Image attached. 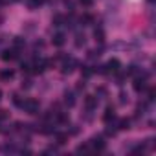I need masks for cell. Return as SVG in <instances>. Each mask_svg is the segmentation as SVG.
Instances as JSON below:
<instances>
[{
    "label": "cell",
    "instance_id": "cell-22",
    "mask_svg": "<svg viewBox=\"0 0 156 156\" xmlns=\"http://www.w3.org/2000/svg\"><path fill=\"white\" fill-rule=\"evenodd\" d=\"M0 99H2V90H0Z\"/></svg>",
    "mask_w": 156,
    "mask_h": 156
},
{
    "label": "cell",
    "instance_id": "cell-2",
    "mask_svg": "<svg viewBox=\"0 0 156 156\" xmlns=\"http://www.w3.org/2000/svg\"><path fill=\"white\" fill-rule=\"evenodd\" d=\"M105 70V73H118L119 72V68H121V62L118 61V59H110L108 62H107V66H103Z\"/></svg>",
    "mask_w": 156,
    "mask_h": 156
},
{
    "label": "cell",
    "instance_id": "cell-21",
    "mask_svg": "<svg viewBox=\"0 0 156 156\" xmlns=\"http://www.w3.org/2000/svg\"><path fill=\"white\" fill-rule=\"evenodd\" d=\"M2 4H4V0H0V6H2Z\"/></svg>",
    "mask_w": 156,
    "mask_h": 156
},
{
    "label": "cell",
    "instance_id": "cell-8",
    "mask_svg": "<svg viewBox=\"0 0 156 156\" xmlns=\"http://www.w3.org/2000/svg\"><path fill=\"white\" fill-rule=\"evenodd\" d=\"M13 77H15V72H13V70H9V68L0 72V79H2V81H11Z\"/></svg>",
    "mask_w": 156,
    "mask_h": 156
},
{
    "label": "cell",
    "instance_id": "cell-11",
    "mask_svg": "<svg viewBox=\"0 0 156 156\" xmlns=\"http://www.w3.org/2000/svg\"><path fill=\"white\" fill-rule=\"evenodd\" d=\"M2 59H4V61H13V59H17V50H6V51L2 53Z\"/></svg>",
    "mask_w": 156,
    "mask_h": 156
},
{
    "label": "cell",
    "instance_id": "cell-18",
    "mask_svg": "<svg viewBox=\"0 0 156 156\" xmlns=\"http://www.w3.org/2000/svg\"><path fill=\"white\" fill-rule=\"evenodd\" d=\"M62 20H64V19H62L61 15H57V17L53 19V26H62Z\"/></svg>",
    "mask_w": 156,
    "mask_h": 156
},
{
    "label": "cell",
    "instance_id": "cell-6",
    "mask_svg": "<svg viewBox=\"0 0 156 156\" xmlns=\"http://www.w3.org/2000/svg\"><path fill=\"white\" fill-rule=\"evenodd\" d=\"M85 107H87V110H94V108L98 107V98H94V96H87V99H85Z\"/></svg>",
    "mask_w": 156,
    "mask_h": 156
},
{
    "label": "cell",
    "instance_id": "cell-4",
    "mask_svg": "<svg viewBox=\"0 0 156 156\" xmlns=\"http://www.w3.org/2000/svg\"><path fill=\"white\" fill-rule=\"evenodd\" d=\"M46 64H48V62H46L44 59H37L30 68H31V72H33V73H41V72H44V70H46Z\"/></svg>",
    "mask_w": 156,
    "mask_h": 156
},
{
    "label": "cell",
    "instance_id": "cell-5",
    "mask_svg": "<svg viewBox=\"0 0 156 156\" xmlns=\"http://www.w3.org/2000/svg\"><path fill=\"white\" fill-rule=\"evenodd\" d=\"M75 64H77V62H75L73 59H66V61H64V64H62V73H72Z\"/></svg>",
    "mask_w": 156,
    "mask_h": 156
},
{
    "label": "cell",
    "instance_id": "cell-12",
    "mask_svg": "<svg viewBox=\"0 0 156 156\" xmlns=\"http://www.w3.org/2000/svg\"><path fill=\"white\" fill-rule=\"evenodd\" d=\"M64 103H66L68 107H73V105H75V96H73V92H66V94H64Z\"/></svg>",
    "mask_w": 156,
    "mask_h": 156
},
{
    "label": "cell",
    "instance_id": "cell-19",
    "mask_svg": "<svg viewBox=\"0 0 156 156\" xmlns=\"http://www.w3.org/2000/svg\"><path fill=\"white\" fill-rule=\"evenodd\" d=\"M66 138H68L66 134H57V143H61V145H62V143L66 141Z\"/></svg>",
    "mask_w": 156,
    "mask_h": 156
},
{
    "label": "cell",
    "instance_id": "cell-3",
    "mask_svg": "<svg viewBox=\"0 0 156 156\" xmlns=\"http://www.w3.org/2000/svg\"><path fill=\"white\" fill-rule=\"evenodd\" d=\"M88 145H90L92 151H98V152H101V151L105 149V141H103V138H92V140L88 141Z\"/></svg>",
    "mask_w": 156,
    "mask_h": 156
},
{
    "label": "cell",
    "instance_id": "cell-7",
    "mask_svg": "<svg viewBox=\"0 0 156 156\" xmlns=\"http://www.w3.org/2000/svg\"><path fill=\"white\" fill-rule=\"evenodd\" d=\"M64 42H66V35H64V33H57V35H53V46L61 48Z\"/></svg>",
    "mask_w": 156,
    "mask_h": 156
},
{
    "label": "cell",
    "instance_id": "cell-9",
    "mask_svg": "<svg viewBox=\"0 0 156 156\" xmlns=\"http://www.w3.org/2000/svg\"><path fill=\"white\" fill-rule=\"evenodd\" d=\"M103 119H105V123L114 121V119H116V112H114V108H107L105 114H103Z\"/></svg>",
    "mask_w": 156,
    "mask_h": 156
},
{
    "label": "cell",
    "instance_id": "cell-10",
    "mask_svg": "<svg viewBox=\"0 0 156 156\" xmlns=\"http://www.w3.org/2000/svg\"><path fill=\"white\" fill-rule=\"evenodd\" d=\"M145 88H147V85H145V79L138 77V79L134 81V90H136V92H141V90H145Z\"/></svg>",
    "mask_w": 156,
    "mask_h": 156
},
{
    "label": "cell",
    "instance_id": "cell-16",
    "mask_svg": "<svg viewBox=\"0 0 156 156\" xmlns=\"http://www.w3.org/2000/svg\"><path fill=\"white\" fill-rule=\"evenodd\" d=\"M75 39H77V41H75V46H77V48H81V46L85 44V35H77Z\"/></svg>",
    "mask_w": 156,
    "mask_h": 156
},
{
    "label": "cell",
    "instance_id": "cell-14",
    "mask_svg": "<svg viewBox=\"0 0 156 156\" xmlns=\"http://www.w3.org/2000/svg\"><path fill=\"white\" fill-rule=\"evenodd\" d=\"M118 125H119L118 129H121V130H125V129H129V127H130V121L123 118V119H119V123H118Z\"/></svg>",
    "mask_w": 156,
    "mask_h": 156
},
{
    "label": "cell",
    "instance_id": "cell-20",
    "mask_svg": "<svg viewBox=\"0 0 156 156\" xmlns=\"http://www.w3.org/2000/svg\"><path fill=\"white\" fill-rule=\"evenodd\" d=\"M83 6H92V0H81Z\"/></svg>",
    "mask_w": 156,
    "mask_h": 156
},
{
    "label": "cell",
    "instance_id": "cell-17",
    "mask_svg": "<svg viewBox=\"0 0 156 156\" xmlns=\"http://www.w3.org/2000/svg\"><path fill=\"white\" fill-rule=\"evenodd\" d=\"M8 118H9V112L4 110V108H0V121H6Z\"/></svg>",
    "mask_w": 156,
    "mask_h": 156
},
{
    "label": "cell",
    "instance_id": "cell-15",
    "mask_svg": "<svg viewBox=\"0 0 156 156\" xmlns=\"http://www.w3.org/2000/svg\"><path fill=\"white\" fill-rule=\"evenodd\" d=\"M41 4H44V0H30V2H28V6H30L31 9H35V8H39Z\"/></svg>",
    "mask_w": 156,
    "mask_h": 156
},
{
    "label": "cell",
    "instance_id": "cell-13",
    "mask_svg": "<svg viewBox=\"0 0 156 156\" xmlns=\"http://www.w3.org/2000/svg\"><path fill=\"white\" fill-rule=\"evenodd\" d=\"M94 37H96V41H98V42H103V41H105V31L99 28V30H96V31H94Z\"/></svg>",
    "mask_w": 156,
    "mask_h": 156
},
{
    "label": "cell",
    "instance_id": "cell-1",
    "mask_svg": "<svg viewBox=\"0 0 156 156\" xmlns=\"http://www.w3.org/2000/svg\"><path fill=\"white\" fill-rule=\"evenodd\" d=\"M20 108L24 110V112H28V114H37L39 112V101L37 99H24L22 103H20Z\"/></svg>",
    "mask_w": 156,
    "mask_h": 156
}]
</instances>
